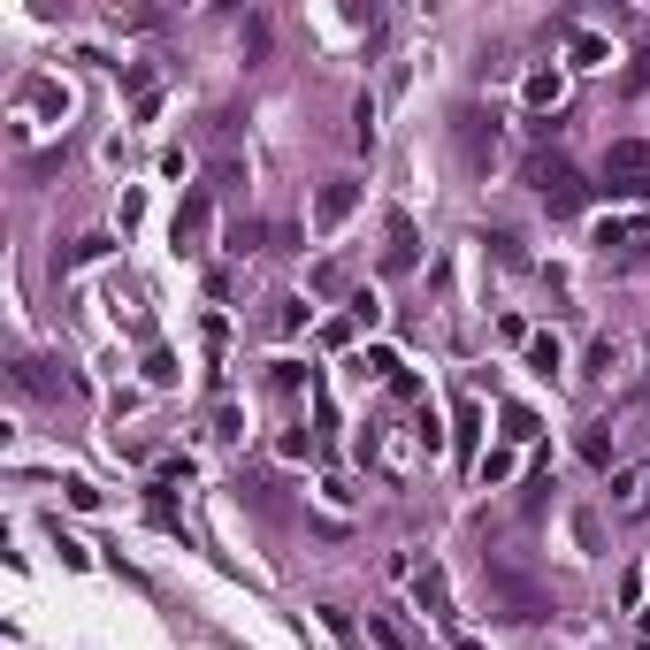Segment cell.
I'll list each match as a JSON object with an SVG mask.
<instances>
[{"label": "cell", "mask_w": 650, "mask_h": 650, "mask_svg": "<svg viewBox=\"0 0 650 650\" xmlns=\"http://www.w3.org/2000/svg\"><path fill=\"white\" fill-rule=\"evenodd\" d=\"M490 597L505 605V620H543V589L520 582V574H505V566H490Z\"/></svg>", "instance_id": "obj_2"}, {"label": "cell", "mask_w": 650, "mask_h": 650, "mask_svg": "<svg viewBox=\"0 0 650 650\" xmlns=\"http://www.w3.org/2000/svg\"><path fill=\"white\" fill-rule=\"evenodd\" d=\"M643 643H650V612H643Z\"/></svg>", "instance_id": "obj_9"}, {"label": "cell", "mask_w": 650, "mask_h": 650, "mask_svg": "<svg viewBox=\"0 0 650 650\" xmlns=\"http://www.w3.org/2000/svg\"><path fill=\"white\" fill-rule=\"evenodd\" d=\"M207 230V199H184V215H176V245H192Z\"/></svg>", "instance_id": "obj_6"}, {"label": "cell", "mask_w": 650, "mask_h": 650, "mask_svg": "<svg viewBox=\"0 0 650 650\" xmlns=\"http://www.w3.org/2000/svg\"><path fill=\"white\" fill-rule=\"evenodd\" d=\"M528 176H536V199L551 207V215H574V207L589 199V184H582L574 169H566V161H536Z\"/></svg>", "instance_id": "obj_1"}, {"label": "cell", "mask_w": 650, "mask_h": 650, "mask_svg": "<svg viewBox=\"0 0 650 650\" xmlns=\"http://www.w3.org/2000/svg\"><path fill=\"white\" fill-rule=\"evenodd\" d=\"M574 62H582V69L605 62V39H597V31H574Z\"/></svg>", "instance_id": "obj_8"}, {"label": "cell", "mask_w": 650, "mask_h": 650, "mask_svg": "<svg viewBox=\"0 0 650 650\" xmlns=\"http://www.w3.org/2000/svg\"><path fill=\"white\" fill-rule=\"evenodd\" d=\"M650 176V146H635V138H620V146L605 153V192H635Z\"/></svg>", "instance_id": "obj_3"}, {"label": "cell", "mask_w": 650, "mask_h": 650, "mask_svg": "<svg viewBox=\"0 0 650 650\" xmlns=\"http://www.w3.org/2000/svg\"><path fill=\"white\" fill-rule=\"evenodd\" d=\"M390 268H413V222H390Z\"/></svg>", "instance_id": "obj_7"}, {"label": "cell", "mask_w": 650, "mask_h": 650, "mask_svg": "<svg viewBox=\"0 0 650 650\" xmlns=\"http://www.w3.org/2000/svg\"><path fill=\"white\" fill-rule=\"evenodd\" d=\"M352 207H360V184H322V199H314V222H322V230H337Z\"/></svg>", "instance_id": "obj_4"}, {"label": "cell", "mask_w": 650, "mask_h": 650, "mask_svg": "<svg viewBox=\"0 0 650 650\" xmlns=\"http://www.w3.org/2000/svg\"><path fill=\"white\" fill-rule=\"evenodd\" d=\"M559 69H536V77H528V108H559Z\"/></svg>", "instance_id": "obj_5"}]
</instances>
